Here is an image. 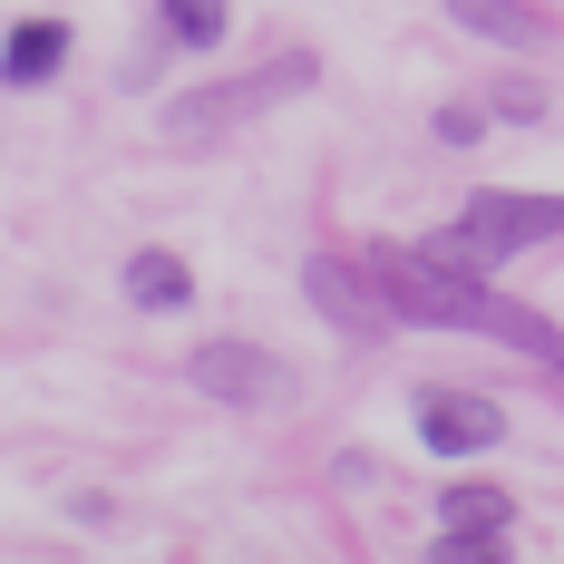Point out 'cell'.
I'll return each mask as SVG.
<instances>
[{"mask_svg": "<svg viewBox=\"0 0 564 564\" xmlns=\"http://www.w3.org/2000/svg\"><path fill=\"white\" fill-rule=\"evenodd\" d=\"M564 234V195H516V185H477L467 205H457V225L429 234V253L457 263V273H507L516 253H535V243H555Z\"/></svg>", "mask_w": 564, "mask_h": 564, "instance_id": "6da1fadb", "label": "cell"}, {"mask_svg": "<svg viewBox=\"0 0 564 564\" xmlns=\"http://www.w3.org/2000/svg\"><path fill=\"white\" fill-rule=\"evenodd\" d=\"M312 78H322V58H312V50H273L263 68H243V78H215V88L166 98V137H175V147H215V137H234V127H253L263 108L302 98Z\"/></svg>", "mask_w": 564, "mask_h": 564, "instance_id": "7a4b0ae2", "label": "cell"}, {"mask_svg": "<svg viewBox=\"0 0 564 564\" xmlns=\"http://www.w3.org/2000/svg\"><path fill=\"white\" fill-rule=\"evenodd\" d=\"M302 302H312L332 332H350V340L399 332L390 292H380V273H370V253H312V263H302Z\"/></svg>", "mask_w": 564, "mask_h": 564, "instance_id": "3957f363", "label": "cell"}, {"mask_svg": "<svg viewBox=\"0 0 564 564\" xmlns=\"http://www.w3.org/2000/svg\"><path fill=\"white\" fill-rule=\"evenodd\" d=\"M185 380L225 409H282L292 399V360L263 350V340H195L185 350Z\"/></svg>", "mask_w": 564, "mask_h": 564, "instance_id": "277c9868", "label": "cell"}, {"mask_svg": "<svg viewBox=\"0 0 564 564\" xmlns=\"http://www.w3.org/2000/svg\"><path fill=\"white\" fill-rule=\"evenodd\" d=\"M507 525H516V497L487 487V477H457L438 497V564H507Z\"/></svg>", "mask_w": 564, "mask_h": 564, "instance_id": "5b68a950", "label": "cell"}, {"mask_svg": "<svg viewBox=\"0 0 564 564\" xmlns=\"http://www.w3.org/2000/svg\"><path fill=\"white\" fill-rule=\"evenodd\" d=\"M507 438V409L477 390H419V448L429 457H487Z\"/></svg>", "mask_w": 564, "mask_h": 564, "instance_id": "8992f818", "label": "cell"}, {"mask_svg": "<svg viewBox=\"0 0 564 564\" xmlns=\"http://www.w3.org/2000/svg\"><path fill=\"white\" fill-rule=\"evenodd\" d=\"M477 340H497V350H516V360H535V370H555L564 380V322H545L535 302H507L497 282L477 292V322H467Z\"/></svg>", "mask_w": 564, "mask_h": 564, "instance_id": "52a82bcc", "label": "cell"}, {"mask_svg": "<svg viewBox=\"0 0 564 564\" xmlns=\"http://www.w3.org/2000/svg\"><path fill=\"white\" fill-rule=\"evenodd\" d=\"M68 50H78V40H68V20H58V10L20 20V30L0 40V88H50L58 68H68Z\"/></svg>", "mask_w": 564, "mask_h": 564, "instance_id": "ba28073f", "label": "cell"}, {"mask_svg": "<svg viewBox=\"0 0 564 564\" xmlns=\"http://www.w3.org/2000/svg\"><path fill=\"white\" fill-rule=\"evenodd\" d=\"M448 20L467 40H497V50H545V40H555V20L525 10V0H448Z\"/></svg>", "mask_w": 564, "mask_h": 564, "instance_id": "9c48e42d", "label": "cell"}, {"mask_svg": "<svg viewBox=\"0 0 564 564\" xmlns=\"http://www.w3.org/2000/svg\"><path fill=\"white\" fill-rule=\"evenodd\" d=\"M117 282H127L137 312H185V302H195V273H185V253H166V243H137Z\"/></svg>", "mask_w": 564, "mask_h": 564, "instance_id": "30bf717a", "label": "cell"}, {"mask_svg": "<svg viewBox=\"0 0 564 564\" xmlns=\"http://www.w3.org/2000/svg\"><path fill=\"white\" fill-rule=\"evenodd\" d=\"M234 0H156V40L166 50H225Z\"/></svg>", "mask_w": 564, "mask_h": 564, "instance_id": "8fae6325", "label": "cell"}, {"mask_svg": "<svg viewBox=\"0 0 564 564\" xmlns=\"http://www.w3.org/2000/svg\"><path fill=\"white\" fill-rule=\"evenodd\" d=\"M487 127H497V108H467V98H448V108L429 117V137H438V147H477Z\"/></svg>", "mask_w": 564, "mask_h": 564, "instance_id": "7c38bea8", "label": "cell"}, {"mask_svg": "<svg viewBox=\"0 0 564 564\" xmlns=\"http://www.w3.org/2000/svg\"><path fill=\"white\" fill-rule=\"evenodd\" d=\"M487 108L507 117V127H545V88H535V78H497V98H487Z\"/></svg>", "mask_w": 564, "mask_h": 564, "instance_id": "4fadbf2b", "label": "cell"}]
</instances>
